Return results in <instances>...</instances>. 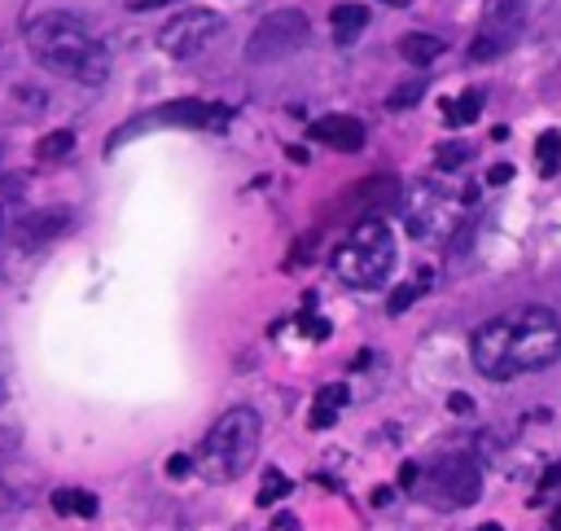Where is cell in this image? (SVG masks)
<instances>
[{"mask_svg": "<svg viewBox=\"0 0 561 531\" xmlns=\"http://www.w3.org/2000/svg\"><path fill=\"white\" fill-rule=\"evenodd\" d=\"M421 483V465L417 461H404L399 465V487H417Z\"/></svg>", "mask_w": 561, "mask_h": 531, "instance_id": "25", "label": "cell"}, {"mask_svg": "<svg viewBox=\"0 0 561 531\" xmlns=\"http://www.w3.org/2000/svg\"><path fill=\"white\" fill-rule=\"evenodd\" d=\"M369 27V10L365 5H338L334 14H330V32H334V40L338 45H356V36Z\"/></svg>", "mask_w": 561, "mask_h": 531, "instance_id": "15", "label": "cell"}, {"mask_svg": "<svg viewBox=\"0 0 561 531\" xmlns=\"http://www.w3.org/2000/svg\"><path fill=\"white\" fill-rule=\"evenodd\" d=\"M548 527H552V531H561V505H552V514H548Z\"/></svg>", "mask_w": 561, "mask_h": 531, "instance_id": "32", "label": "cell"}, {"mask_svg": "<svg viewBox=\"0 0 561 531\" xmlns=\"http://www.w3.org/2000/svg\"><path fill=\"white\" fill-rule=\"evenodd\" d=\"M526 19H530V0H487L474 45H469V58L474 62H500L522 40Z\"/></svg>", "mask_w": 561, "mask_h": 531, "instance_id": "6", "label": "cell"}, {"mask_svg": "<svg viewBox=\"0 0 561 531\" xmlns=\"http://www.w3.org/2000/svg\"><path fill=\"white\" fill-rule=\"evenodd\" d=\"M469 154H474L469 145L447 141V145H439V150H434V167H439V172H461V167L469 163Z\"/></svg>", "mask_w": 561, "mask_h": 531, "instance_id": "20", "label": "cell"}, {"mask_svg": "<svg viewBox=\"0 0 561 531\" xmlns=\"http://www.w3.org/2000/svg\"><path fill=\"white\" fill-rule=\"evenodd\" d=\"M417 295H421L417 286H399V291H395V299L386 304V312H391V317H399L404 308H413V299H417Z\"/></svg>", "mask_w": 561, "mask_h": 531, "instance_id": "23", "label": "cell"}, {"mask_svg": "<svg viewBox=\"0 0 561 531\" xmlns=\"http://www.w3.org/2000/svg\"><path fill=\"white\" fill-rule=\"evenodd\" d=\"M399 58L413 62V67H434L443 58V40L439 36H426V32H408L399 40Z\"/></svg>", "mask_w": 561, "mask_h": 531, "instance_id": "14", "label": "cell"}, {"mask_svg": "<svg viewBox=\"0 0 561 531\" xmlns=\"http://www.w3.org/2000/svg\"><path fill=\"white\" fill-rule=\"evenodd\" d=\"M391 496H395L391 487H378V492H373V505H391Z\"/></svg>", "mask_w": 561, "mask_h": 531, "instance_id": "30", "label": "cell"}, {"mask_svg": "<svg viewBox=\"0 0 561 531\" xmlns=\"http://www.w3.org/2000/svg\"><path fill=\"white\" fill-rule=\"evenodd\" d=\"M308 14L299 10H276L267 14L254 32H250V45H246V58L250 62H280V58H290L308 45Z\"/></svg>", "mask_w": 561, "mask_h": 531, "instance_id": "7", "label": "cell"}, {"mask_svg": "<svg viewBox=\"0 0 561 531\" xmlns=\"http://www.w3.org/2000/svg\"><path fill=\"white\" fill-rule=\"evenodd\" d=\"M482 496V470L469 452H447L430 470V500L439 509H465Z\"/></svg>", "mask_w": 561, "mask_h": 531, "instance_id": "8", "label": "cell"}, {"mask_svg": "<svg viewBox=\"0 0 561 531\" xmlns=\"http://www.w3.org/2000/svg\"><path fill=\"white\" fill-rule=\"evenodd\" d=\"M334 273L338 282L356 291H378L395 273V233L373 215L351 228V237L334 250Z\"/></svg>", "mask_w": 561, "mask_h": 531, "instance_id": "4", "label": "cell"}, {"mask_svg": "<svg viewBox=\"0 0 561 531\" xmlns=\"http://www.w3.org/2000/svg\"><path fill=\"white\" fill-rule=\"evenodd\" d=\"M447 409H452V413H474V400H469L465 391H452V396H447Z\"/></svg>", "mask_w": 561, "mask_h": 531, "instance_id": "27", "label": "cell"}, {"mask_svg": "<svg viewBox=\"0 0 561 531\" xmlns=\"http://www.w3.org/2000/svg\"><path fill=\"white\" fill-rule=\"evenodd\" d=\"M224 32V19L215 10H184L158 27V49L171 58H198L211 49V40Z\"/></svg>", "mask_w": 561, "mask_h": 531, "instance_id": "9", "label": "cell"}, {"mask_svg": "<svg viewBox=\"0 0 561 531\" xmlns=\"http://www.w3.org/2000/svg\"><path fill=\"white\" fill-rule=\"evenodd\" d=\"M382 5H391V10H404V5H413V0H382Z\"/></svg>", "mask_w": 561, "mask_h": 531, "instance_id": "33", "label": "cell"}, {"mask_svg": "<svg viewBox=\"0 0 561 531\" xmlns=\"http://www.w3.org/2000/svg\"><path fill=\"white\" fill-rule=\"evenodd\" d=\"M267 531H299V518L295 514H276V522Z\"/></svg>", "mask_w": 561, "mask_h": 531, "instance_id": "28", "label": "cell"}, {"mask_svg": "<svg viewBox=\"0 0 561 531\" xmlns=\"http://www.w3.org/2000/svg\"><path fill=\"white\" fill-rule=\"evenodd\" d=\"M535 163H539V176H557V167H561V132L557 128H548L535 141Z\"/></svg>", "mask_w": 561, "mask_h": 531, "instance_id": "18", "label": "cell"}, {"mask_svg": "<svg viewBox=\"0 0 561 531\" xmlns=\"http://www.w3.org/2000/svg\"><path fill=\"white\" fill-rule=\"evenodd\" d=\"M561 356V317L544 304L513 308L474 330L469 361L487 382H509L522 374H539Z\"/></svg>", "mask_w": 561, "mask_h": 531, "instance_id": "1", "label": "cell"}, {"mask_svg": "<svg viewBox=\"0 0 561 531\" xmlns=\"http://www.w3.org/2000/svg\"><path fill=\"white\" fill-rule=\"evenodd\" d=\"M347 387L343 382H334V387H321L317 391V400H312V417H308V426L312 430H325V426H334L338 417H343V409H347Z\"/></svg>", "mask_w": 561, "mask_h": 531, "instance_id": "13", "label": "cell"}, {"mask_svg": "<svg viewBox=\"0 0 561 531\" xmlns=\"http://www.w3.org/2000/svg\"><path fill=\"white\" fill-rule=\"evenodd\" d=\"M469 202H478V189L452 198L447 189L413 185V189L399 198V211H404V224H408L413 237H421V241H443V237H452L456 224H465V206H469Z\"/></svg>", "mask_w": 561, "mask_h": 531, "instance_id": "5", "label": "cell"}, {"mask_svg": "<svg viewBox=\"0 0 561 531\" xmlns=\"http://www.w3.org/2000/svg\"><path fill=\"white\" fill-rule=\"evenodd\" d=\"M259 435H263V422L254 409H228L202 439L198 448V474L206 483H232L241 479L254 457H259Z\"/></svg>", "mask_w": 561, "mask_h": 531, "instance_id": "3", "label": "cell"}, {"mask_svg": "<svg viewBox=\"0 0 561 531\" xmlns=\"http://www.w3.org/2000/svg\"><path fill=\"white\" fill-rule=\"evenodd\" d=\"M426 93V84H408V88H399V93H391V110H404V106H417V97Z\"/></svg>", "mask_w": 561, "mask_h": 531, "instance_id": "22", "label": "cell"}, {"mask_svg": "<svg viewBox=\"0 0 561 531\" xmlns=\"http://www.w3.org/2000/svg\"><path fill=\"white\" fill-rule=\"evenodd\" d=\"M71 150H75V137L62 128V132H49V137L40 141V150H36V154H40L45 163H53V158H67Z\"/></svg>", "mask_w": 561, "mask_h": 531, "instance_id": "21", "label": "cell"}, {"mask_svg": "<svg viewBox=\"0 0 561 531\" xmlns=\"http://www.w3.org/2000/svg\"><path fill=\"white\" fill-rule=\"evenodd\" d=\"M97 496L93 492H80V487H62L53 492V509L58 514H75V518H97Z\"/></svg>", "mask_w": 561, "mask_h": 531, "instance_id": "17", "label": "cell"}, {"mask_svg": "<svg viewBox=\"0 0 561 531\" xmlns=\"http://www.w3.org/2000/svg\"><path fill=\"white\" fill-rule=\"evenodd\" d=\"M27 49L45 71H53L62 80H75L84 88H97L110 75V49L75 14H40V19H32L27 23Z\"/></svg>", "mask_w": 561, "mask_h": 531, "instance_id": "2", "label": "cell"}, {"mask_svg": "<svg viewBox=\"0 0 561 531\" xmlns=\"http://www.w3.org/2000/svg\"><path fill=\"white\" fill-rule=\"evenodd\" d=\"M552 483H561V465H552V470L544 474V487H552Z\"/></svg>", "mask_w": 561, "mask_h": 531, "instance_id": "31", "label": "cell"}, {"mask_svg": "<svg viewBox=\"0 0 561 531\" xmlns=\"http://www.w3.org/2000/svg\"><path fill=\"white\" fill-rule=\"evenodd\" d=\"M23 448V413H19V382H14V356L0 343V457Z\"/></svg>", "mask_w": 561, "mask_h": 531, "instance_id": "10", "label": "cell"}, {"mask_svg": "<svg viewBox=\"0 0 561 531\" xmlns=\"http://www.w3.org/2000/svg\"><path fill=\"white\" fill-rule=\"evenodd\" d=\"M189 470H193V457H184V452H176V457L167 461V474H171V479H184Z\"/></svg>", "mask_w": 561, "mask_h": 531, "instance_id": "24", "label": "cell"}, {"mask_svg": "<svg viewBox=\"0 0 561 531\" xmlns=\"http://www.w3.org/2000/svg\"><path fill=\"white\" fill-rule=\"evenodd\" d=\"M290 479L280 474V470H263V483H259V505H276V500H286L290 496Z\"/></svg>", "mask_w": 561, "mask_h": 531, "instance_id": "19", "label": "cell"}, {"mask_svg": "<svg viewBox=\"0 0 561 531\" xmlns=\"http://www.w3.org/2000/svg\"><path fill=\"white\" fill-rule=\"evenodd\" d=\"M312 137H317V141H325V145H334L338 154H356V150H365V123H360V119H351V115L317 119V123H312Z\"/></svg>", "mask_w": 561, "mask_h": 531, "instance_id": "11", "label": "cell"}, {"mask_svg": "<svg viewBox=\"0 0 561 531\" xmlns=\"http://www.w3.org/2000/svg\"><path fill=\"white\" fill-rule=\"evenodd\" d=\"M513 180V167L509 163H496L491 172H487V185H509Z\"/></svg>", "mask_w": 561, "mask_h": 531, "instance_id": "26", "label": "cell"}, {"mask_svg": "<svg viewBox=\"0 0 561 531\" xmlns=\"http://www.w3.org/2000/svg\"><path fill=\"white\" fill-rule=\"evenodd\" d=\"M482 102H487V97H482L478 88H465L461 97H443V102H439V110L447 115V123H452V128H465V123H474V119L482 115Z\"/></svg>", "mask_w": 561, "mask_h": 531, "instance_id": "16", "label": "cell"}, {"mask_svg": "<svg viewBox=\"0 0 561 531\" xmlns=\"http://www.w3.org/2000/svg\"><path fill=\"white\" fill-rule=\"evenodd\" d=\"M67 224H71V211H36V215H27V220H23L19 241H23V246H40V241H49V237L67 233Z\"/></svg>", "mask_w": 561, "mask_h": 531, "instance_id": "12", "label": "cell"}, {"mask_svg": "<svg viewBox=\"0 0 561 531\" xmlns=\"http://www.w3.org/2000/svg\"><path fill=\"white\" fill-rule=\"evenodd\" d=\"M158 5H176V0H132L136 14H150V10H158Z\"/></svg>", "mask_w": 561, "mask_h": 531, "instance_id": "29", "label": "cell"}]
</instances>
